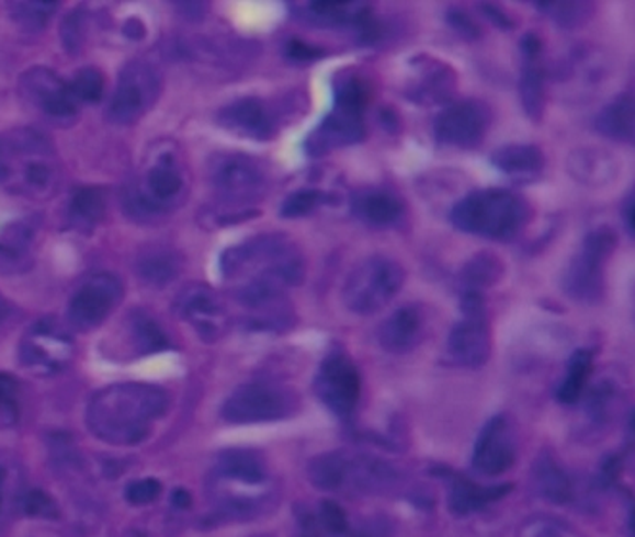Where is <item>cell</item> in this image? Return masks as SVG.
Masks as SVG:
<instances>
[{"mask_svg": "<svg viewBox=\"0 0 635 537\" xmlns=\"http://www.w3.org/2000/svg\"><path fill=\"white\" fill-rule=\"evenodd\" d=\"M222 273L237 281L235 296L248 307L273 304L284 288L304 281V258L288 238L263 235L223 253Z\"/></svg>", "mask_w": 635, "mask_h": 537, "instance_id": "cell-1", "label": "cell"}, {"mask_svg": "<svg viewBox=\"0 0 635 537\" xmlns=\"http://www.w3.org/2000/svg\"><path fill=\"white\" fill-rule=\"evenodd\" d=\"M168 391L143 382L112 384L87 405V426L106 444L137 445L168 411Z\"/></svg>", "mask_w": 635, "mask_h": 537, "instance_id": "cell-2", "label": "cell"}, {"mask_svg": "<svg viewBox=\"0 0 635 537\" xmlns=\"http://www.w3.org/2000/svg\"><path fill=\"white\" fill-rule=\"evenodd\" d=\"M60 181V160L50 140L31 127L0 133V186L22 198L45 199Z\"/></svg>", "mask_w": 635, "mask_h": 537, "instance_id": "cell-3", "label": "cell"}, {"mask_svg": "<svg viewBox=\"0 0 635 537\" xmlns=\"http://www.w3.org/2000/svg\"><path fill=\"white\" fill-rule=\"evenodd\" d=\"M532 215L534 212L529 199L521 194L503 188H486L470 192L457 202L452 209V222L467 235L511 240L529 227Z\"/></svg>", "mask_w": 635, "mask_h": 537, "instance_id": "cell-4", "label": "cell"}, {"mask_svg": "<svg viewBox=\"0 0 635 537\" xmlns=\"http://www.w3.org/2000/svg\"><path fill=\"white\" fill-rule=\"evenodd\" d=\"M365 89L353 79H338L334 87V106L330 114L319 123L307 140V152L322 156L344 146H352L365 137Z\"/></svg>", "mask_w": 635, "mask_h": 537, "instance_id": "cell-5", "label": "cell"}, {"mask_svg": "<svg viewBox=\"0 0 635 537\" xmlns=\"http://www.w3.org/2000/svg\"><path fill=\"white\" fill-rule=\"evenodd\" d=\"M406 271L398 261L383 255L367 258L350 271L344 283V304L358 315H375L398 296Z\"/></svg>", "mask_w": 635, "mask_h": 537, "instance_id": "cell-6", "label": "cell"}, {"mask_svg": "<svg viewBox=\"0 0 635 537\" xmlns=\"http://www.w3.org/2000/svg\"><path fill=\"white\" fill-rule=\"evenodd\" d=\"M616 245L619 237L611 227H598L588 232L563 275V288L570 298L591 304L603 296L606 261L611 260Z\"/></svg>", "mask_w": 635, "mask_h": 537, "instance_id": "cell-7", "label": "cell"}, {"mask_svg": "<svg viewBox=\"0 0 635 537\" xmlns=\"http://www.w3.org/2000/svg\"><path fill=\"white\" fill-rule=\"evenodd\" d=\"M298 409L292 391L273 382H252L230 393L222 409L223 421L229 424H260L283 421Z\"/></svg>", "mask_w": 635, "mask_h": 537, "instance_id": "cell-8", "label": "cell"}, {"mask_svg": "<svg viewBox=\"0 0 635 537\" xmlns=\"http://www.w3.org/2000/svg\"><path fill=\"white\" fill-rule=\"evenodd\" d=\"M161 92V76L150 61L133 60L123 66L110 99L107 115L114 123L131 125L152 110Z\"/></svg>", "mask_w": 635, "mask_h": 537, "instance_id": "cell-9", "label": "cell"}, {"mask_svg": "<svg viewBox=\"0 0 635 537\" xmlns=\"http://www.w3.org/2000/svg\"><path fill=\"white\" fill-rule=\"evenodd\" d=\"M209 183L223 202L250 204L268 194V169L246 153H222L212 160Z\"/></svg>", "mask_w": 635, "mask_h": 537, "instance_id": "cell-10", "label": "cell"}, {"mask_svg": "<svg viewBox=\"0 0 635 537\" xmlns=\"http://www.w3.org/2000/svg\"><path fill=\"white\" fill-rule=\"evenodd\" d=\"M76 355L73 338L53 321L33 322L20 342V363L33 375L50 376L68 367Z\"/></svg>", "mask_w": 635, "mask_h": 537, "instance_id": "cell-11", "label": "cell"}, {"mask_svg": "<svg viewBox=\"0 0 635 537\" xmlns=\"http://www.w3.org/2000/svg\"><path fill=\"white\" fill-rule=\"evenodd\" d=\"M20 94L27 106L54 123H71L79 114V100L69 81L53 69L33 66L20 76Z\"/></svg>", "mask_w": 635, "mask_h": 537, "instance_id": "cell-12", "label": "cell"}, {"mask_svg": "<svg viewBox=\"0 0 635 537\" xmlns=\"http://www.w3.org/2000/svg\"><path fill=\"white\" fill-rule=\"evenodd\" d=\"M123 298V283L114 273H94L77 286L68 301L71 329L79 332L99 329Z\"/></svg>", "mask_w": 635, "mask_h": 537, "instance_id": "cell-13", "label": "cell"}, {"mask_svg": "<svg viewBox=\"0 0 635 537\" xmlns=\"http://www.w3.org/2000/svg\"><path fill=\"white\" fill-rule=\"evenodd\" d=\"M186 181L173 153H160L146 169L143 183L129 196L133 214L154 215L168 212L183 198Z\"/></svg>", "mask_w": 635, "mask_h": 537, "instance_id": "cell-14", "label": "cell"}, {"mask_svg": "<svg viewBox=\"0 0 635 537\" xmlns=\"http://www.w3.org/2000/svg\"><path fill=\"white\" fill-rule=\"evenodd\" d=\"M315 393L338 419H350L361 398V378L352 361L342 353H330L315 376Z\"/></svg>", "mask_w": 635, "mask_h": 537, "instance_id": "cell-15", "label": "cell"}, {"mask_svg": "<svg viewBox=\"0 0 635 537\" xmlns=\"http://www.w3.org/2000/svg\"><path fill=\"white\" fill-rule=\"evenodd\" d=\"M465 319L453 327L450 334V353L463 367H483L491 352V334L480 292H467L463 299Z\"/></svg>", "mask_w": 635, "mask_h": 537, "instance_id": "cell-16", "label": "cell"}, {"mask_svg": "<svg viewBox=\"0 0 635 537\" xmlns=\"http://www.w3.org/2000/svg\"><path fill=\"white\" fill-rule=\"evenodd\" d=\"M491 112L483 100H461L438 115L434 133L442 145L475 148L490 130Z\"/></svg>", "mask_w": 635, "mask_h": 537, "instance_id": "cell-17", "label": "cell"}, {"mask_svg": "<svg viewBox=\"0 0 635 537\" xmlns=\"http://www.w3.org/2000/svg\"><path fill=\"white\" fill-rule=\"evenodd\" d=\"M517 459V436L513 422L506 414H496L486 422L473 452V467L483 476L506 475Z\"/></svg>", "mask_w": 635, "mask_h": 537, "instance_id": "cell-18", "label": "cell"}, {"mask_svg": "<svg viewBox=\"0 0 635 537\" xmlns=\"http://www.w3.org/2000/svg\"><path fill=\"white\" fill-rule=\"evenodd\" d=\"M521 53L519 92H521L522 107L532 122H540L544 117L545 102H547L542 38L537 37L536 33H526L521 41Z\"/></svg>", "mask_w": 635, "mask_h": 537, "instance_id": "cell-19", "label": "cell"}, {"mask_svg": "<svg viewBox=\"0 0 635 537\" xmlns=\"http://www.w3.org/2000/svg\"><path fill=\"white\" fill-rule=\"evenodd\" d=\"M217 122L230 133H237L242 137L268 140L275 137L276 115L275 110L269 106L265 100L240 99L229 106L223 107L217 114Z\"/></svg>", "mask_w": 635, "mask_h": 537, "instance_id": "cell-20", "label": "cell"}, {"mask_svg": "<svg viewBox=\"0 0 635 537\" xmlns=\"http://www.w3.org/2000/svg\"><path fill=\"white\" fill-rule=\"evenodd\" d=\"M177 307L186 321L199 329L202 336L215 338L223 329L225 311L222 301L204 284L186 286L177 299Z\"/></svg>", "mask_w": 635, "mask_h": 537, "instance_id": "cell-21", "label": "cell"}, {"mask_svg": "<svg viewBox=\"0 0 635 537\" xmlns=\"http://www.w3.org/2000/svg\"><path fill=\"white\" fill-rule=\"evenodd\" d=\"M424 311L419 306H401L381 324L378 342L386 352L407 353L421 342Z\"/></svg>", "mask_w": 635, "mask_h": 537, "instance_id": "cell-22", "label": "cell"}, {"mask_svg": "<svg viewBox=\"0 0 635 537\" xmlns=\"http://www.w3.org/2000/svg\"><path fill=\"white\" fill-rule=\"evenodd\" d=\"M491 163L517 183H532L544 173L545 156L536 145H507L494 152Z\"/></svg>", "mask_w": 635, "mask_h": 537, "instance_id": "cell-23", "label": "cell"}, {"mask_svg": "<svg viewBox=\"0 0 635 537\" xmlns=\"http://www.w3.org/2000/svg\"><path fill=\"white\" fill-rule=\"evenodd\" d=\"M568 173L575 176L578 183L588 184V186H603V184L614 181L619 173V165L601 148H576L570 152L567 160Z\"/></svg>", "mask_w": 635, "mask_h": 537, "instance_id": "cell-24", "label": "cell"}, {"mask_svg": "<svg viewBox=\"0 0 635 537\" xmlns=\"http://www.w3.org/2000/svg\"><path fill=\"white\" fill-rule=\"evenodd\" d=\"M353 214L373 227H390L404 215V204L398 196L383 188H363L352 199Z\"/></svg>", "mask_w": 635, "mask_h": 537, "instance_id": "cell-25", "label": "cell"}, {"mask_svg": "<svg viewBox=\"0 0 635 537\" xmlns=\"http://www.w3.org/2000/svg\"><path fill=\"white\" fill-rule=\"evenodd\" d=\"M596 129L606 137L635 145V94L624 92L596 115Z\"/></svg>", "mask_w": 635, "mask_h": 537, "instance_id": "cell-26", "label": "cell"}, {"mask_svg": "<svg viewBox=\"0 0 635 537\" xmlns=\"http://www.w3.org/2000/svg\"><path fill=\"white\" fill-rule=\"evenodd\" d=\"M513 490L511 483H499V485H480L470 482L467 478H457L453 482L450 491V506L455 514L476 513L490 503H496L501 498H506L509 491Z\"/></svg>", "mask_w": 635, "mask_h": 537, "instance_id": "cell-27", "label": "cell"}, {"mask_svg": "<svg viewBox=\"0 0 635 537\" xmlns=\"http://www.w3.org/2000/svg\"><path fill=\"white\" fill-rule=\"evenodd\" d=\"M106 214V192L100 186H83L69 199L68 219L77 230H92Z\"/></svg>", "mask_w": 635, "mask_h": 537, "instance_id": "cell-28", "label": "cell"}, {"mask_svg": "<svg viewBox=\"0 0 635 537\" xmlns=\"http://www.w3.org/2000/svg\"><path fill=\"white\" fill-rule=\"evenodd\" d=\"M307 20L322 27H350L367 18V7L353 2H315L306 10Z\"/></svg>", "mask_w": 635, "mask_h": 537, "instance_id": "cell-29", "label": "cell"}, {"mask_svg": "<svg viewBox=\"0 0 635 537\" xmlns=\"http://www.w3.org/2000/svg\"><path fill=\"white\" fill-rule=\"evenodd\" d=\"M593 367V353L591 350H576L568 359L567 375L560 380L557 399L565 405H575L582 396L583 388L588 384Z\"/></svg>", "mask_w": 635, "mask_h": 537, "instance_id": "cell-30", "label": "cell"}, {"mask_svg": "<svg viewBox=\"0 0 635 537\" xmlns=\"http://www.w3.org/2000/svg\"><path fill=\"white\" fill-rule=\"evenodd\" d=\"M350 460L342 453H327L309 465V478L321 490H338L345 482Z\"/></svg>", "mask_w": 635, "mask_h": 537, "instance_id": "cell-31", "label": "cell"}, {"mask_svg": "<svg viewBox=\"0 0 635 537\" xmlns=\"http://www.w3.org/2000/svg\"><path fill=\"white\" fill-rule=\"evenodd\" d=\"M179 271V258L169 250H148L138 260V273L146 283L163 284L175 278Z\"/></svg>", "mask_w": 635, "mask_h": 537, "instance_id": "cell-32", "label": "cell"}, {"mask_svg": "<svg viewBox=\"0 0 635 537\" xmlns=\"http://www.w3.org/2000/svg\"><path fill=\"white\" fill-rule=\"evenodd\" d=\"M219 472L229 480H237V482L261 483L265 480V470L261 467L260 460L252 457L250 453L233 452L222 460Z\"/></svg>", "mask_w": 635, "mask_h": 537, "instance_id": "cell-33", "label": "cell"}, {"mask_svg": "<svg viewBox=\"0 0 635 537\" xmlns=\"http://www.w3.org/2000/svg\"><path fill=\"white\" fill-rule=\"evenodd\" d=\"M129 322L131 338H133L135 350L140 355L160 352V350L168 347L166 334L161 332L160 327L150 317H146L145 313H133Z\"/></svg>", "mask_w": 635, "mask_h": 537, "instance_id": "cell-34", "label": "cell"}, {"mask_svg": "<svg viewBox=\"0 0 635 537\" xmlns=\"http://www.w3.org/2000/svg\"><path fill=\"white\" fill-rule=\"evenodd\" d=\"M501 275H503V265L494 253L476 255L475 260L468 261L467 267L463 271V278L470 286V292L498 283Z\"/></svg>", "mask_w": 635, "mask_h": 537, "instance_id": "cell-35", "label": "cell"}, {"mask_svg": "<svg viewBox=\"0 0 635 537\" xmlns=\"http://www.w3.org/2000/svg\"><path fill=\"white\" fill-rule=\"evenodd\" d=\"M58 4L54 2H12L8 10L12 20L20 23L23 30H41L53 18Z\"/></svg>", "mask_w": 635, "mask_h": 537, "instance_id": "cell-36", "label": "cell"}, {"mask_svg": "<svg viewBox=\"0 0 635 537\" xmlns=\"http://www.w3.org/2000/svg\"><path fill=\"white\" fill-rule=\"evenodd\" d=\"M547 18L559 23L560 27H578L590 20L593 4L590 2H545L540 4Z\"/></svg>", "mask_w": 635, "mask_h": 537, "instance_id": "cell-37", "label": "cell"}, {"mask_svg": "<svg viewBox=\"0 0 635 537\" xmlns=\"http://www.w3.org/2000/svg\"><path fill=\"white\" fill-rule=\"evenodd\" d=\"M69 84L73 89V94L76 99L81 102H89V104H94L102 99L104 94V76L102 71L92 66H84V68L77 69L73 77L69 79Z\"/></svg>", "mask_w": 635, "mask_h": 537, "instance_id": "cell-38", "label": "cell"}, {"mask_svg": "<svg viewBox=\"0 0 635 537\" xmlns=\"http://www.w3.org/2000/svg\"><path fill=\"white\" fill-rule=\"evenodd\" d=\"M536 480L540 491L552 501H565L570 495L567 476L563 475L560 468L553 465L552 460H544L537 465Z\"/></svg>", "mask_w": 635, "mask_h": 537, "instance_id": "cell-39", "label": "cell"}, {"mask_svg": "<svg viewBox=\"0 0 635 537\" xmlns=\"http://www.w3.org/2000/svg\"><path fill=\"white\" fill-rule=\"evenodd\" d=\"M330 202H332V196H329L327 192L304 188V191L294 192L284 199L281 214L283 217H302V215L314 214L317 207L330 204Z\"/></svg>", "mask_w": 635, "mask_h": 537, "instance_id": "cell-40", "label": "cell"}, {"mask_svg": "<svg viewBox=\"0 0 635 537\" xmlns=\"http://www.w3.org/2000/svg\"><path fill=\"white\" fill-rule=\"evenodd\" d=\"M18 414V382L12 376L0 373V429L14 426Z\"/></svg>", "mask_w": 635, "mask_h": 537, "instance_id": "cell-41", "label": "cell"}, {"mask_svg": "<svg viewBox=\"0 0 635 537\" xmlns=\"http://www.w3.org/2000/svg\"><path fill=\"white\" fill-rule=\"evenodd\" d=\"M87 20L81 10H73L66 15V20L61 22V43L68 48L69 53H77L83 46L84 38H87Z\"/></svg>", "mask_w": 635, "mask_h": 537, "instance_id": "cell-42", "label": "cell"}, {"mask_svg": "<svg viewBox=\"0 0 635 537\" xmlns=\"http://www.w3.org/2000/svg\"><path fill=\"white\" fill-rule=\"evenodd\" d=\"M319 521L332 536H344L348 532V516H345L344 509L334 501H322L319 506Z\"/></svg>", "mask_w": 635, "mask_h": 537, "instance_id": "cell-43", "label": "cell"}, {"mask_svg": "<svg viewBox=\"0 0 635 537\" xmlns=\"http://www.w3.org/2000/svg\"><path fill=\"white\" fill-rule=\"evenodd\" d=\"M23 511L30 516H38V518H54L58 516V509L50 495H46L45 491L31 490L25 498H23Z\"/></svg>", "mask_w": 635, "mask_h": 537, "instance_id": "cell-44", "label": "cell"}, {"mask_svg": "<svg viewBox=\"0 0 635 537\" xmlns=\"http://www.w3.org/2000/svg\"><path fill=\"white\" fill-rule=\"evenodd\" d=\"M160 493L161 483L156 478H145V480L129 483L125 490V498L131 505H146V503H152Z\"/></svg>", "mask_w": 635, "mask_h": 537, "instance_id": "cell-45", "label": "cell"}, {"mask_svg": "<svg viewBox=\"0 0 635 537\" xmlns=\"http://www.w3.org/2000/svg\"><path fill=\"white\" fill-rule=\"evenodd\" d=\"M524 537H576L567 526H560L557 522H536L529 528V534Z\"/></svg>", "mask_w": 635, "mask_h": 537, "instance_id": "cell-46", "label": "cell"}, {"mask_svg": "<svg viewBox=\"0 0 635 537\" xmlns=\"http://www.w3.org/2000/svg\"><path fill=\"white\" fill-rule=\"evenodd\" d=\"M288 50H291L292 58H296V60H314L317 56V53L307 45H291Z\"/></svg>", "mask_w": 635, "mask_h": 537, "instance_id": "cell-47", "label": "cell"}, {"mask_svg": "<svg viewBox=\"0 0 635 537\" xmlns=\"http://www.w3.org/2000/svg\"><path fill=\"white\" fill-rule=\"evenodd\" d=\"M624 222H626V230L630 232V237L635 238V196L630 199L626 204V209H624Z\"/></svg>", "mask_w": 635, "mask_h": 537, "instance_id": "cell-48", "label": "cell"}, {"mask_svg": "<svg viewBox=\"0 0 635 537\" xmlns=\"http://www.w3.org/2000/svg\"><path fill=\"white\" fill-rule=\"evenodd\" d=\"M171 503L177 509H189L192 505L191 493L186 490H175L173 495H171Z\"/></svg>", "mask_w": 635, "mask_h": 537, "instance_id": "cell-49", "label": "cell"}, {"mask_svg": "<svg viewBox=\"0 0 635 537\" xmlns=\"http://www.w3.org/2000/svg\"><path fill=\"white\" fill-rule=\"evenodd\" d=\"M484 10H486V14H490V20L498 23L499 27H511L513 25L501 10H496L494 7H486Z\"/></svg>", "mask_w": 635, "mask_h": 537, "instance_id": "cell-50", "label": "cell"}, {"mask_svg": "<svg viewBox=\"0 0 635 537\" xmlns=\"http://www.w3.org/2000/svg\"><path fill=\"white\" fill-rule=\"evenodd\" d=\"M7 468L0 465V509H2V503H4V485H7Z\"/></svg>", "mask_w": 635, "mask_h": 537, "instance_id": "cell-51", "label": "cell"}, {"mask_svg": "<svg viewBox=\"0 0 635 537\" xmlns=\"http://www.w3.org/2000/svg\"><path fill=\"white\" fill-rule=\"evenodd\" d=\"M4 313H7V306H4V301L0 298V319L4 317Z\"/></svg>", "mask_w": 635, "mask_h": 537, "instance_id": "cell-52", "label": "cell"}, {"mask_svg": "<svg viewBox=\"0 0 635 537\" xmlns=\"http://www.w3.org/2000/svg\"><path fill=\"white\" fill-rule=\"evenodd\" d=\"M632 429L635 430V414H634V419H632Z\"/></svg>", "mask_w": 635, "mask_h": 537, "instance_id": "cell-53", "label": "cell"}, {"mask_svg": "<svg viewBox=\"0 0 635 537\" xmlns=\"http://www.w3.org/2000/svg\"><path fill=\"white\" fill-rule=\"evenodd\" d=\"M252 537H269V536H252Z\"/></svg>", "mask_w": 635, "mask_h": 537, "instance_id": "cell-54", "label": "cell"}]
</instances>
